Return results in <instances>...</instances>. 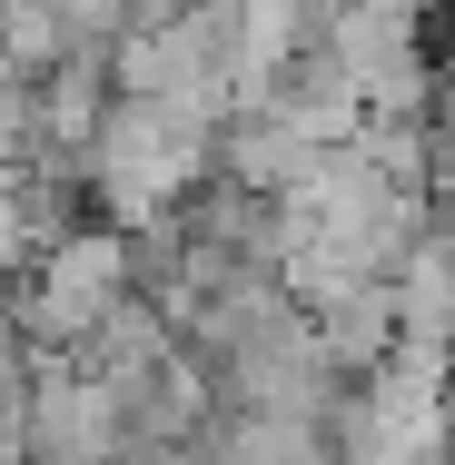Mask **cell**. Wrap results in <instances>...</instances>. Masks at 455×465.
Listing matches in <instances>:
<instances>
[{"label":"cell","mask_w":455,"mask_h":465,"mask_svg":"<svg viewBox=\"0 0 455 465\" xmlns=\"http://www.w3.org/2000/svg\"><path fill=\"white\" fill-rule=\"evenodd\" d=\"M129 278H139L129 228H60V238L30 258V287L10 297V307H20V337H30V347H80L99 317L129 297Z\"/></svg>","instance_id":"cell-1"},{"label":"cell","mask_w":455,"mask_h":465,"mask_svg":"<svg viewBox=\"0 0 455 465\" xmlns=\"http://www.w3.org/2000/svg\"><path fill=\"white\" fill-rule=\"evenodd\" d=\"M317 159H327V149H317L287 109H238V119H228V179L258 188V198H287Z\"/></svg>","instance_id":"cell-2"},{"label":"cell","mask_w":455,"mask_h":465,"mask_svg":"<svg viewBox=\"0 0 455 465\" xmlns=\"http://www.w3.org/2000/svg\"><path fill=\"white\" fill-rule=\"evenodd\" d=\"M396 337H406V317H396V278H357L347 297L317 307V347H327V367H347V376L386 367Z\"/></svg>","instance_id":"cell-3"},{"label":"cell","mask_w":455,"mask_h":465,"mask_svg":"<svg viewBox=\"0 0 455 465\" xmlns=\"http://www.w3.org/2000/svg\"><path fill=\"white\" fill-rule=\"evenodd\" d=\"M70 50H80V30H70L60 0H0V60H20V70L40 80V70H60Z\"/></svg>","instance_id":"cell-4"}]
</instances>
